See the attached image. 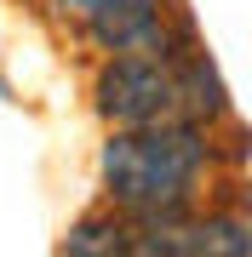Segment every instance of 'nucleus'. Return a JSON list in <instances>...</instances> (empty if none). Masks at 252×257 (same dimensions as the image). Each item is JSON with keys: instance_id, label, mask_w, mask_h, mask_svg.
Instances as JSON below:
<instances>
[{"instance_id": "nucleus-1", "label": "nucleus", "mask_w": 252, "mask_h": 257, "mask_svg": "<svg viewBox=\"0 0 252 257\" xmlns=\"http://www.w3.org/2000/svg\"><path fill=\"white\" fill-rule=\"evenodd\" d=\"M206 132L195 120H149L126 126L103 143V194L126 223H160L189 211L201 177H206Z\"/></svg>"}, {"instance_id": "nucleus-2", "label": "nucleus", "mask_w": 252, "mask_h": 257, "mask_svg": "<svg viewBox=\"0 0 252 257\" xmlns=\"http://www.w3.org/2000/svg\"><path fill=\"white\" fill-rule=\"evenodd\" d=\"M92 109L115 132L166 120L172 114V63L166 57H143V52H115L92 80Z\"/></svg>"}, {"instance_id": "nucleus-3", "label": "nucleus", "mask_w": 252, "mask_h": 257, "mask_svg": "<svg viewBox=\"0 0 252 257\" xmlns=\"http://www.w3.org/2000/svg\"><path fill=\"white\" fill-rule=\"evenodd\" d=\"M132 251L143 257H246L252 229L246 217H160V223H132Z\"/></svg>"}, {"instance_id": "nucleus-4", "label": "nucleus", "mask_w": 252, "mask_h": 257, "mask_svg": "<svg viewBox=\"0 0 252 257\" xmlns=\"http://www.w3.org/2000/svg\"><path fill=\"white\" fill-rule=\"evenodd\" d=\"M86 35L103 52H143V57H172V18L166 0H103L86 12Z\"/></svg>"}, {"instance_id": "nucleus-5", "label": "nucleus", "mask_w": 252, "mask_h": 257, "mask_svg": "<svg viewBox=\"0 0 252 257\" xmlns=\"http://www.w3.org/2000/svg\"><path fill=\"white\" fill-rule=\"evenodd\" d=\"M166 63H172V114L195 120V126H212L229 114V92L218 69L206 63V52H172Z\"/></svg>"}, {"instance_id": "nucleus-6", "label": "nucleus", "mask_w": 252, "mask_h": 257, "mask_svg": "<svg viewBox=\"0 0 252 257\" xmlns=\"http://www.w3.org/2000/svg\"><path fill=\"white\" fill-rule=\"evenodd\" d=\"M63 251H75V257H126L132 251V223L115 206L92 211V217H80L75 229L63 234Z\"/></svg>"}, {"instance_id": "nucleus-7", "label": "nucleus", "mask_w": 252, "mask_h": 257, "mask_svg": "<svg viewBox=\"0 0 252 257\" xmlns=\"http://www.w3.org/2000/svg\"><path fill=\"white\" fill-rule=\"evenodd\" d=\"M92 6H103V0H57V12H69V18H86Z\"/></svg>"}]
</instances>
